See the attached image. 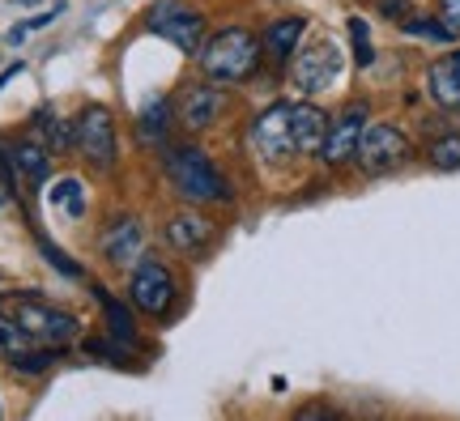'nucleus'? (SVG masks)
<instances>
[{
  "instance_id": "15",
  "label": "nucleus",
  "mask_w": 460,
  "mask_h": 421,
  "mask_svg": "<svg viewBox=\"0 0 460 421\" xmlns=\"http://www.w3.org/2000/svg\"><path fill=\"white\" fill-rule=\"evenodd\" d=\"M99 247L111 264H128V259L141 251V222H137V217H115L111 226L102 230Z\"/></svg>"
},
{
  "instance_id": "21",
  "label": "nucleus",
  "mask_w": 460,
  "mask_h": 421,
  "mask_svg": "<svg viewBox=\"0 0 460 421\" xmlns=\"http://www.w3.org/2000/svg\"><path fill=\"white\" fill-rule=\"evenodd\" d=\"M48 200L60 213H68V217H85V188H82V179H60V183H51Z\"/></svg>"
},
{
  "instance_id": "24",
  "label": "nucleus",
  "mask_w": 460,
  "mask_h": 421,
  "mask_svg": "<svg viewBox=\"0 0 460 421\" xmlns=\"http://www.w3.org/2000/svg\"><path fill=\"white\" fill-rule=\"evenodd\" d=\"M401 31L413 34V39H435V43H452V39H456V31L447 26L444 17H439V22H435V17H405Z\"/></svg>"
},
{
  "instance_id": "17",
  "label": "nucleus",
  "mask_w": 460,
  "mask_h": 421,
  "mask_svg": "<svg viewBox=\"0 0 460 421\" xmlns=\"http://www.w3.org/2000/svg\"><path fill=\"white\" fill-rule=\"evenodd\" d=\"M9 158H13L17 175L26 179L31 188L48 183V175H51V158H48V149L39 145V141H17V145L9 149Z\"/></svg>"
},
{
  "instance_id": "12",
  "label": "nucleus",
  "mask_w": 460,
  "mask_h": 421,
  "mask_svg": "<svg viewBox=\"0 0 460 421\" xmlns=\"http://www.w3.org/2000/svg\"><path fill=\"white\" fill-rule=\"evenodd\" d=\"M307 34V17H278L264 26V56L273 65H290L298 56V39Z\"/></svg>"
},
{
  "instance_id": "14",
  "label": "nucleus",
  "mask_w": 460,
  "mask_h": 421,
  "mask_svg": "<svg viewBox=\"0 0 460 421\" xmlns=\"http://www.w3.org/2000/svg\"><path fill=\"white\" fill-rule=\"evenodd\" d=\"M290 119H295L298 153H320L324 136H329V115L320 107H312V102H290Z\"/></svg>"
},
{
  "instance_id": "25",
  "label": "nucleus",
  "mask_w": 460,
  "mask_h": 421,
  "mask_svg": "<svg viewBox=\"0 0 460 421\" xmlns=\"http://www.w3.org/2000/svg\"><path fill=\"white\" fill-rule=\"evenodd\" d=\"M39 132L48 136V145H51V149H68L73 141H77L73 124H68V119H60L56 111H39Z\"/></svg>"
},
{
  "instance_id": "19",
  "label": "nucleus",
  "mask_w": 460,
  "mask_h": 421,
  "mask_svg": "<svg viewBox=\"0 0 460 421\" xmlns=\"http://www.w3.org/2000/svg\"><path fill=\"white\" fill-rule=\"evenodd\" d=\"M94 294H99L102 315H107V332H111L115 340H124V345H137V324H132L128 307H124V303H115V298L102 290V285H94Z\"/></svg>"
},
{
  "instance_id": "28",
  "label": "nucleus",
  "mask_w": 460,
  "mask_h": 421,
  "mask_svg": "<svg viewBox=\"0 0 460 421\" xmlns=\"http://www.w3.org/2000/svg\"><path fill=\"white\" fill-rule=\"evenodd\" d=\"M128 349L132 345H124V340H85V354L90 357H111L115 366H119V362H124V357H128Z\"/></svg>"
},
{
  "instance_id": "7",
  "label": "nucleus",
  "mask_w": 460,
  "mask_h": 421,
  "mask_svg": "<svg viewBox=\"0 0 460 421\" xmlns=\"http://www.w3.org/2000/svg\"><path fill=\"white\" fill-rule=\"evenodd\" d=\"M252 149L264 162H290L298 153L295 145V119H290V102H278L269 111L256 115L252 124Z\"/></svg>"
},
{
  "instance_id": "1",
  "label": "nucleus",
  "mask_w": 460,
  "mask_h": 421,
  "mask_svg": "<svg viewBox=\"0 0 460 421\" xmlns=\"http://www.w3.org/2000/svg\"><path fill=\"white\" fill-rule=\"evenodd\" d=\"M197 60H200V68H205L209 82L239 85L256 73V65H261V43H256L243 26H226V31H217L214 39L197 51Z\"/></svg>"
},
{
  "instance_id": "16",
  "label": "nucleus",
  "mask_w": 460,
  "mask_h": 421,
  "mask_svg": "<svg viewBox=\"0 0 460 421\" xmlns=\"http://www.w3.org/2000/svg\"><path fill=\"white\" fill-rule=\"evenodd\" d=\"M166 239H171V247H180V251H197V247H205L214 239V222L200 217V213H180V217H171Z\"/></svg>"
},
{
  "instance_id": "8",
  "label": "nucleus",
  "mask_w": 460,
  "mask_h": 421,
  "mask_svg": "<svg viewBox=\"0 0 460 421\" xmlns=\"http://www.w3.org/2000/svg\"><path fill=\"white\" fill-rule=\"evenodd\" d=\"M128 298L137 311H146V315H163L171 307V298H175V276L166 268L163 259L154 256H141L137 259V268H132V281H128Z\"/></svg>"
},
{
  "instance_id": "30",
  "label": "nucleus",
  "mask_w": 460,
  "mask_h": 421,
  "mask_svg": "<svg viewBox=\"0 0 460 421\" xmlns=\"http://www.w3.org/2000/svg\"><path fill=\"white\" fill-rule=\"evenodd\" d=\"M379 9H384L388 17H396V22H401V17H410V0H384Z\"/></svg>"
},
{
  "instance_id": "18",
  "label": "nucleus",
  "mask_w": 460,
  "mask_h": 421,
  "mask_svg": "<svg viewBox=\"0 0 460 421\" xmlns=\"http://www.w3.org/2000/svg\"><path fill=\"white\" fill-rule=\"evenodd\" d=\"M166 132H171V102H166V98H154V102H146V111L137 119V136H141L146 145L163 149Z\"/></svg>"
},
{
  "instance_id": "9",
  "label": "nucleus",
  "mask_w": 460,
  "mask_h": 421,
  "mask_svg": "<svg viewBox=\"0 0 460 421\" xmlns=\"http://www.w3.org/2000/svg\"><path fill=\"white\" fill-rule=\"evenodd\" d=\"M149 31L171 39L183 56H197L200 51V34H205V17L197 9H188L180 0H163V4H154L149 9Z\"/></svg>"
},
{
  "instance_id": "4",
  "label": "nucleus",
  "mask_w": 460,
  "mask_h": 421,
  "mask_svg": "<svg viewBox=\"0 0 460 421\" xmlns=\"http://www.w3.org/2000/svg\"><path fill=\"white\" fill-rule=\"evenodd\" d=\"M9 315H13L39 345H60V349H65V345H73L77 332H82L77 315H68V311H60V307H48V303H39V298H17L13 307H9Z\"/></svg>"
},
{
  "instance_id": "26",
  "label": "nucleus",
  "mask_w": 460,
  "mask_h": 421,
  "mask_svg": "<svg viewBox=\"0 0 460 421\" xmlns=\"http://www.w3.org/2000/svg\"><path fill=\"white\" fill-rule=\"evenodd\" d=\"M349 39H354V60L362 68L376 60V48H371V26H367V17H349Z\"/></svg>"
},
{
  "instance_id": "20",
  "label": "nucleus",
  "mask_w": 460,
  "mask_h": 421,
  "mask_svg": "<svg viewBox=\"0 0 460 421\" xmlns=\"http://www.w3.org/2000/svg\"><path fill=\"white\" fill-rule=\"evenodd\" d=\"M60 362V345H34V349H22V354L9 357V366L17 374H43Z\"/></svg>"
},
{
  "instance_id": "5",
  "label": "nucleus",
  "mask_w": 460,
  "mask_h": 421,
  "mask_svg": "<svg viewBox=\"0 0 460 421\" xmlns=\"http://www.w3.org/2000/svg\"><path fill=\"white\" fill-rule=\"evenodd\" d=\"M341 68H345V56L341 48L332 43V39H320V43H312L307 51H298V60H295V90L298 94H324V90H332L337 85V77H341Z\"/></svg>"
},
{
  "instance_id": "3",
  "label": "nucleus",
  "mask_w": 460,
  "mask_h": 421,
  "mask_svg": "<svg viewBox=\"0 0 460 421\" xmlns=\"http://www.w3.org/2000/svg\"><path fill=\"white\" fill-rule=\"evenodd\" d=\"M410 153H413L410 136L396 124H367L358 136V149H354L362 175H388V171L410 162Z\"/></svg>"
},
{
  "instance_id": "22",
  "label": "nucleus",
  "mask_w": 460,
  "mask_h": 421,
  "mask_svg": "<svg viewBox=\"0 0 460 421\" xmlns=\"http://www.w3.org/2000/svg\"><path fill=\"white\" fill-rule=\"evenodd\" d=\"M427 162L435 171H460V132H444L427 145Z\"/></svg>"
},
{
  "instance_id": "29",
  "label": "nucleus",
  "mask_w": 460,
  "mask_h": 421,
  "mask_svg": "<svg viewBox=\"0 0 460 421\" xmlns=\"http://www.w3.org/2000/svg\"><path fill=\"white\" fill-rule=\"evenodd\" d=\"M439 17L460 34V0H439Z\"/></svg>"
},
{
  "instance_id": "11",
  "label": "nucleus",
  "mask_w": 460,
  "mask_h": 421,
  "mask_svg": "<svg viewBox=\"0 0 460 421\" xmlns=\"http://www.w3.org/2000/svg\"><path fill=\"white\" fill-rule=\"evenodd\" d=\"M226 111V94L222 90H214V85H188L180 94V124L183 128H214L217 115Z\"/></svg>"
},
{
  "instance_id": "13",
  "label": "nucleus",
  "mask_w": 460,
  "mask_h": 421,
  "mask_svg": "<svg viewBox=\"0 0 460 421\" xmlns=\"http://www.w3.org/2000/svg\"><path fill=\"white\" fill-rule=\"evenodd\" d=\"M427 94L435 98V107L460 111V51L435 60V65L427 68Z\"/></svg>"
},
{
  "instance_id": "23",
  "label": "nucleus",
  "mask_w": 460,
  "mask_h": 421,
  "mask_svg": "<svg viewBox=\"0 0 460 421\" xmlns=\"http://www.w3.org/2000/svg\"><path fill=\"white\" fill-rule=\"evenodd\" d=\"M34 345H39V340L17 324L13 315L0 311V357H13V354H22V349H34Z\"/></svg>"
},
{
  "instance_id": "27",
  "label": "nucleus",
  "mask_w": 460,
  "mask_h": 421,
  "mask_svg": "<svg viewBox=\"0 0 460 421\" xmlns=\"http://www.w3.org/2000/svg\"><path fill=\"white\" fill-rule=\"evenodd\" d=\"M39 251H43V256H48V264H51V268H56V273L73 276V281H77V276H82V264H77V259H68L65 251H60V247H51L48 239H43V234H39Z\"/></svg>"
},
{
  "instance_id": "10",
  "label": "nucleus",
  "mask_w": 460,
  "mask_h": 421,
  "mask_svg": "<svg viewBox=\"0 0 460 421\" xmlns=\"http://www.w3.org/2000/svg\"><path fill=\"white\" fill-rule=\"evenodd\" d=\"M362 128H367V102H349L329 124V136H324V145H320V158L329 166H345L354 158V149H358Z\"/></svg>"
},
{
  "instance_id": "31",
  "label": "nucleus",
  "mask_w": 460,
  "mask_h": 421,
  "mask_svg": "<svg viewBox=\"0 0 460 421\" xmlns=\"http://www.w3.org/2000/svg\"><path fill=\"white\" fill-rule=\"evenodd\" d=\"M298 417H337V413L324 405H307V408H298Z\"/></svg>"
},
{
  "instance_id": "6",
  "label": "nucleus",
  "mask_w": 460,
  "mask_h": 421,
  "mask_svg": "<svg viewBox=\"0 0 460 421\" xmlns=\"http://www.w3.org/2000/svg\"><path fill=\"white\" fill-rule=\"evenodd\" d=\"M73 132H77V153H82L85 162L94 166V171H115V124H111V111L107 107H85L82 115H77V124H73Z\"/></svg>"
},
{
  "instance_id": "32",
  "label": "nucleus",
  "mask_w": 460,
  "mask_h": 421,
  "mask_svg": "<svg viewBox=\"0 0 460 421\" xmlns=\"http://www.w3.org/2000/svg\"><path fill=\"white\" fill-rule=\"evenodd\" d=\"M17 4H39V0H17Z\"/></svg>"
},
{
  "instance_id": "2",
  "label": "nucleus",
  "mask_w": 460,
  "mask_h": 421,
  "mask_svg": "<svg viewBox=\"0 0 460 421\" xmlns=\"http://www.w3.org/2000/svg\"><path fill=\"white\" fill-rule=\"evenodd\" d=\"M166 179H171V188L183 196V200H192V205H226L230 200V183L214 171L209 162V153L197 145H175L166 149Z\"/></svg>"
}]
</instances>
